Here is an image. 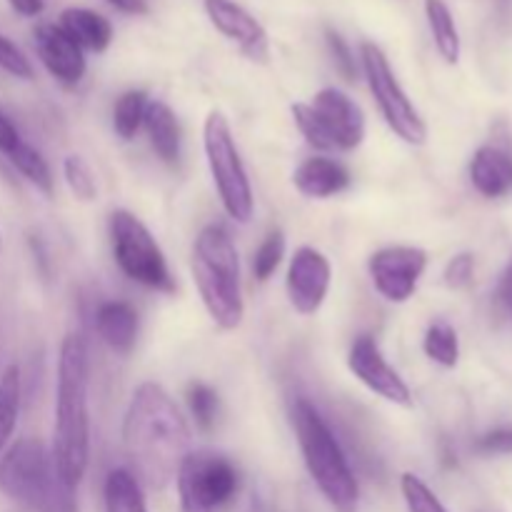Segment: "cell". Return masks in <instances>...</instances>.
<instances>
[{
	"label": "cell",
	"instance_id": "obj_33",
	"mask_svg": "<svg viewBox=\"0 0 512 512\" xmlns=\"http://www.w3.org/2000/svg\"><path fill=\"white\" fill-rule=\"evenodd\" d=\"M473 275H475V258L470 253H460L455 255V258L448 263V268H445V285L453 290H460L465 288V285H470Z\"/></svg>",
	"mask_w": 512,
	"mask_h": 512
},
{
	"label": "cell",
	"instance_id": "obj_35",
	"mask_svg": "<svg viewBox=\"0 0 512 512\" xmlns=\"http://www.w3.org/2000/svg\"><path fill=\"white\" fill-rule=\"evenodd\" d=\"M495 303H498L500 313H503L505 318L512 320V258H510V263L505 265L503 275H500V280H498Z\"/></svg>",
	"mask_w": 512,
	"mask_h": 512
},
{
	"label": "cell",
	"instance_id": "obj_25",
	"mask_svg": "<svg viewBox=\"0 0 512 512\" xmlns=\"http://www.w3.org/2000/svg\"><path fill=\"white\" fill-rule=\"evenodd\" d=\"M8 160L30 185H35V188L40 190V193L48 195V198L53 195V173H50L48 160L40 155V150H35L33 145H28L23 140V143L8 155Z\"/></svg>",
	"mask_w": 512,
	"mask_h": 512
},
{
	"label": "cell",
	"instance_id": "obj_18",
	"mask_svg": "<svg viewBox=\"0 0 512 512\" xmlns=\"http://www.w3.org/2000/svg\"><path fill=\"white\" fill-rule=\"evenodd\" d=\"M470 180L485 198H503L512 190V155L498 145H483L470 160Z\"/></svg>",
	"mask_w": 512,
	"mask_h": 512
},
{
	"label": "cell",
	"instance_id": "obj_5",
	"mask_svg": "<svg viewBox=\"0 0 512 512\" xmlns=\"http://www.w3.org/2000/svg\"><path fill=\"white\" fill-rule=\"evenodd\" d=\"M0 493L30 512H78L75 490L55 473L53 455L38 438H20L0 455Z\"/></svg>",
	"mask_w": 512,
	"mask_h": 512
},
{
	"label": "cell",
	"instance_id": "obj_37",
	"mask_svg": "<svg viewBox=\"0 0 512 512\" xmlns=\"http://www.w3.org/2000/svg\"><path fill=\"white\" fill-rule=\"evenodd\" d=\"M8 3L10 8L18 15H23V18H35V15L43 13L45 8V0H8Z\"/></svg>",
	"mask_w": 512,
	"mask_h": 512
},
{
	"label": "cell",
	"instance_id": "obj_14",
	"mask_svg": "<svg viewBox=\"0 0 512 512\" xmlns=\"http://www.w3.org/2000/svg\"><path fill=\"white\" fill-rule=\"evenodd\" d=\"M203 8L213 28L228 40H233L250 60H268V33L255 15H250L235 0H203Z\"/></svg>",
	"mask_w": 512,
	"mask_h": 512
},
{
	"label": "cell",
	"instance_id": "obj_38",
	"mask_svg": "<svg viewBox=\"0 0 512 512\" xmlns=\"http://www.w3.org/2000/svg\"><path fill=\"white\" fill-rule=\"evenodd\" d=\"M105 3L113 5L115 10H120L125 15H145L150 10L145 0H105Z\"/></svg>",
	"mask_w": 512,
	"mask_h": 512
},
{
	"label": "cell",
	"instance_id": "obj_7",
	"mask_svg": "<svg viewBox=\"0 0 512 512\" xmlns=\"http://www.w3.org/2000/svg\"><path fill=\"white\" fill-rule=\"evenodd\" d=\"M203 150L213 175L215 190L223 210L235 223H248L253 218V188L245 170L240 150L235 145L228 118L220 110H210L203 125Z\"/></svg>",
	"mask_w": 512,
	"mask_h": 512
},
{
	"label": "cell",
	"instance_id": "obj_19",
	"mask_svg": "<svg viewBox=\"0 0 512 512\" xmlns=\"http://www.w3.org/2000/svg\"><path fill=\"white\" fill-rule=\"evenodd\" d=\"M60 28L75 40L83 50L105 53L113 43V25L105 15L88 8H65L58 20Z\"/></svg>",
	"mask_w": 512,
	"mask_h": 512
},
{
	"label": "cell",
	"instance_id": "obj_16",
	"mask_svg": "<svg viewBox=\"0 0 512 512\" xmlns=\"http://www.w3.org/2000/svg\"><path fill=\"white\" fill-rule=\"evenodd\" d=\"M293 185L300 195H305V198L325 200L348 190L350 173L340 160L315 155V158L303 160V163L295 168Z\"/></svg>",
	"mask_w": 512,
	"mask_h": 512
},
{
	"label": "cell",
	"instance_id": "obj_21",
	"mask_svg": "<svg viewBox=\"0 0 512 512\" xmlns=\"http://www.w3.org/2000/svg\"><path fill=\"white\" fill-rule=\"evenodd\" d=\"M105 512H148L143 485L130 470L115 468L105 478Z\"/></svg>",
	"mask_w": 512,
	"mask_h": 512
},
{
	"label": "cell",
	"instance_id": "obj_39",
	"mask_svg": "<svg viewBox=\"0 0 512 512\" xmlns=\"http://www.w3.org/2000/svg\"><path fill=\"white\" fill-rule=\"evenodd\" d=\"M0 248H3V235H0Z\"/></svg>",
	"mask_w": 512,
	"mask_h": 512
},
{
	"label": "cell",
	"instance_id": "obj_30",
	"mask_svg": "<svg viewBox=\"0 0 512 512\" xmlns=\"http://www.w3.org/2000/svg\"><path fill=\"white\" fill-rule=\"evenodd\" d=\"M283 255H285V238L280 230H275V233H270L268 238L260 243V248L255 250V258H253L255 278H258L260 283L270 280V275L278 270Z\"/></svg>",
	"mask_w": 512,
	"mask_h": 512
},
{
	"label": "cell",
	"instance_id": "obj_31",
	"mask_svg": "<svg viewBox=\"0 0 512 512\" xmlns=\"http://www.w3.org/2000/svg\"><path fill=\"white\" fill-rule=\"evenodd\" d=\"M0 68L5 70L8 75L20 80H33V65L30 60L25 58L23 50L8 40L5 35H0Z\"/></svg>",
	"mask_w": 512,
	"mask_h": 512
},
{
	"label": "cell",
	"instance_id": "obj_11",
	"mask_svg": "<svg viewBox=\"0 0 512 512\" xmlns=\"http://www.w3.org/2000/svg\"><path fill=\"white\" fill-rule=\"evenodd\" d=\"M428 268V253L415 245H388L370 255L368 270L375 290L388 303H408Z\"/></svg>",
	"mask_w": 512,
	"mask_h": 512
},
{
	"label": "cell",
	"instance_id": "obj_24",
	"mask_svg": "<svg viewBox=\"0 0 512 512\" xmlns=\"http://www.w3.org/2000/svg\"><path fill=\"white\" fill-rule=\"evenodd\" d=\"M150 98L145 90H128L113 105V130L120 140H133L143 128Z\"/></svg>",
	"mask_w": 512,
	"mask_h": 512
},
{
	"label": "cell",
	"instance_id": "obj_26",
	"mask_svg": "<svg viewBox=\"0 0 512 512\" xmlns=\"http://www.w3.org/2000/svg\"><path fill=\"white\" fill-rule=\"evenodd\" d=\"M423 350L433 363L443 365V368H455L460 360V340L453 325L443 323V320L430 325L423 340Z\"/></svg>",
	"mask_w": 512,
	"mask_h": 512
},
{
	"label": "cell",
	"instance_id": "obj_13",
	"mask_svg": "<svg viewBox=\"0 0 512 512\" xmlns=\"http://www.w3.org/2000/svg\"><path fill=\"white\" fill-rule=\"evenodd\" d=\"M348 368L378 398L393 405H403V408L413 405V393H410L408 383L400 378L398 370L390 368V363L380 353V345L370 335H360L350 345Z\"/></svg>",
	"mask_w": 512,
	"mask_h": 512
},
{
	"label": "cell",
	"instance_id": "obj_23",
	"mask_svg": "<svg viewBox=\"0 0 512 512\" xmlns=\"http://www.w3.org/2000/svg\"><path fill=\"white\" fill-rule=\"evenodd\" d=\"M20 368L8 365L0 373V455L8 450L20 418Z\"/></svg>",
	"mask_w": 512,
	"mask_h": 512
},
{
	"label": "cell",
	"instance_id": "obj_17",
	"mask_svg": "<svg viewBox=\"0 0 512 512\" xmlns=\"http://www.w3.org/2000/svg\"><path fill=\"white\" fill-rule=\"evenodd\" d=\"M95 330L113 353L128 355L133 350L135 340H138V310L125 303V300H108L95 313Z\"/></svg>",
	"mask_w": 512,
	"mask_h": 512
},
{
	"label": "cell",
	"instance_id": "obj_32",
	"mask_svg": "<svg viewBox=\"0 0 512 512\" xmlns=\"http://www.w3.org/2000/svg\"><path fill=\"white\" fill-rule=\"evenodd\" d=\"M325 40H328V48L335 60V68L343 73L345 80L353 83V80L358 78V65H355V55L353 50H350V45L345 43L343 35H340L338 30H325Z\"/></svg>",
	"mask_w": 512,
	"mask_h": 512
},
{
	"label": "cell",
	"instance_id": "obj_29",
	"mask_svg": "<svg viewBox=\"0 0 512 512\" xmlns=\"http://www.w3.org/2000/svg\"><path fill=\"white\" fill-rule=\"evenodd\" d=\"M188 408L190 415L195 418L200 430H210L215 425V415H218V393L205 383H193L188 388Z\"/></svg>",
	"mask_w": 512,
	"mask_h": 512
},
{
	"label": "cell",
	"instance_id": "obj_27",
	"mask_svg": "<svg viewBox=\"0 0 512 512\" xmlns=\"http://www.w3.org/2000/svg\"><path fill=\"white\" fill-rule=\"evenodd\" d=\"M400 493H403L408 512H450L415 473H405L400 478Z\"/></svg>",
	"mask_w": 512,
	"mask_h": 512
},
{
	"label": "cell",
	"instance_id": "obj_34",
	"mask_svg": "<svg viewBox=\"0 0 512 512\" xmlns=\"http://www.w3.org/2000/svg\"><path fill=\"white\" fill-rule=\"evenodd\" d=\"M478 450L485 455H508L512 453V428H500L483 435L478 440Z\"/></svg>",
	"mask_w": 512,
	"mask_h": 512
},
{
	"label": "cell",
	"instance_id": "obj_15",
	"mask_svg": "<svg viewBox=\"0 0 512 512\" xmlns=\"http://www.w3.org/2000/svg\"><path fill=\"white\" fill-rule=\"evenodd\" d=\"M40 63L63 85H78L85 75V53L58 23H40L33 33Z\"/></svg>",
	"mask_w": 512,
	"mask_h": 512
},
{
	"label": "cell",
	"instance_id": "obj_3",
	"mask_svg": "<svg viewBox=\"0 0 512 512\" xmlns=\"http://www.w3.org/2000/svg\"><path fill=\"white\" fill-rule=\"evenodd\" d=\"M190 270L213 323L220 330H238L245 318V300L238 250L225 225L210 223L200 230L193 243Z\"/></svg>",
	"mask_w": 512,
	"mask_h": 512
},
{
	"label": "cell",
	"instance_id": "obj_8",
	"mask_svg": "<svg viewBox=\"0 0 512 512\" xmlns=\"http://www.w3.org/2000/svg\"><path fill=\"white\" fill-rule=\"evenodd\" d=\"M108 235L113 258L125 278L158 293H175V280L163 250L138 215L123 208L113 210L108 218Z\"/></svg>",
	"mask_w": 512,
	"mask_h": 512
},
{
	"label": "cell",
	"instance_id": "obj_28",
	"mask_svg": "<svg viewBox=\"0 0 512 512\" xmlns=\"http://www.w3.org/2000/svg\"><path fill=\"white\" fill-rule=\"evenodd\" d=\"M63 175L65 183H68L70 193L75 195L83 203H90L98 195V185H95V175L90 170V165L85 163L80 155H68L63 163Z\"/></svg>",
	"mask_w": 512,
	"mask_h": 512
},
{
	"label": "cell",
	"instance_id": "obj_36",
	"mask_svg": "<svg viewBox=\"0 0 512 512\" xmlns=\"http://www.w3.org/2000/svg\"><path fill=\"white\" fill-rule=\"evenodd\" d=\"M20 143H23V138H20V133H18V128H15V123L8 118V115L0 113V153H3L5 158H8V155L13 153V150L18 148Z\"/></svg>",
	"mask_w": 512,
	"mask_h": 512
},
{
	"label": "cell",
	"instance_id": "obj_12",
	"mask_svg": "<svg viewBox=\"0 0 512 512\" xmlns=\"http://www.w3.org/2000/svg\"><path fill=\"white\" fill-rule=\"evenodd\" d=\"M330 283H333V268L320 250L310 248V245L295 250L288 265V278H285L288 300L295 313H318L328 298Z\"/></svg>",
	"mask_w": 512,
	"mask_h": 512
},
{
	"label": "cell",
	"instance_id": "obj_9",
	"mask_svg": "<svg viewBox=\"0 0 512 512\" xmlns=\"http://www.w3.org/2000/svg\"><path fill=\"white\" fill-rule=\"evenodd\" d=\"M180 512H218L238 493V468L225 455L195 450L185 455L178 475Z\"/></svg>",
	"mask_w": 512,
	"mask_h": 512
},
{
	"label": "cell",
	"instance_id": "obj_10",
	"mask_svg": "<svg viewBox=\"0 0 512 512\" xmlns=\"http://www.w3.org/2000/svg\"><path fill=\"white\" fill-rule=\"evenodd\" d=\"M360 63H363L365 80H368L370 93H373L388 128L403 143L425 145V140H428V125L420 118L418 108L408 98L400 80L395 78L388 55L375 43H363L360 45Z\"/></svg>",
	"mask_w": 512,
	"mask_h": 512
},
{
	"label": "cell",
	"instance_id": "obj_4",
	"mask_svg": "<svg viewBox=\"0 0 512 512\" xmlns=\"http://www.w3.org/2000/svg\"><path fill=\"white\" fill-rule=\"evenodd\" d=\"M293 430L303 453L305 468L328 505L335 512H358L360 485L340 448L338 438L310 400L300 398L293 405Z\"/></svg>",
	"mask_w": 512,
	"mask_h": 512
},
{
	"label": "cell",
	"instance_id": "obj_6",
	"mask_svg": "<svg viewBox=\"0 0 512 512\" xmlns=\"http://www.w3.org/2000/svg\"><path fill=\"white\" fill-rule=\"evenodd\" d=\"M295 125L315 150H355L365 140V115L350 95L323 88L310 103L290 105Z\"/></svg>",
	"mask_w": 512,
	"mask_h": 512
},
{
	"label": "cell",
	"instance_id": "obj_1",
	"mask_svg": "<svg viewBox=\"0 0 512 512\" xmlns=\"http://www.w3.org/2000/svg\"><path fill=\"white\" fill-rule=\"evenodd\" d=\"M123 445L140 483L163 488L178 475L190 453V428L163 385L140 383L133 390L123 420Z\"/></svg>",
	"mask_w": 512,
	"mask_h": 512
},
{
	"label": "cell",
	"instance_id": "obj_20",
	"mask_svg": "<svg viewBox=\"0 0 512 512\" xmlns=\"http://www.w3.org/2000/svg\"><path fill=\"white\" fill-rule=\"evenodd\" d=\"M143 128L148 130V138L155 155L168 165L178 163L180 138H183V133H180L178 115L173 113V108L168 103H163V100H150Z\"/></svg>",
	"mask_w": 512,
	"mask_h": 512
},
{
	"label": "cell",
	"instance_id": "obj_22",
	"mask_svg": "<svg viewBox=\"0 0 512 512\" xmlns=\"http://www.w3.org/2000/svg\"><path fill=\"white\" fill-rule=\"evenodd\" d=\"M425 18H428L433 43L438 48L440 58L448 65H455L460 60V33L455 25L453 13H450L445 0H425Z\"/></svg>",
	"mask_w": 512,
	"mask_h": 512
},
{
	"label": "cell",
	"instance_id": "obj_2",
	"mask_svg": "<svg viewBox=\"0 0 512 512\" xmlns=\"http://www.w3.org/2000/svg\"><path fill=\"white\" fill-rule=\"evenodd\" d=\"M88 345L80 335L68 333L58 353V385H55V425H53V465L60 483L75 490L85 478L90 458V383Z\"/></svg>",
	"mask_w": 512,
	"mask_h": 512
}]
</instances>
